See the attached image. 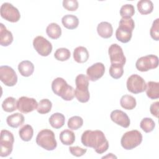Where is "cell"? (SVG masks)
I'll return each instance as SVG.
<instances>
[{
    "mask_svg": "<svg viewBox=\"0 0 159 159\" xmlns=\"http://www.w3.org/2000/svg\"><path fill=\"white\" fill-rule=\"evenodd\" d=\"M78 2L76 0H63V7L69 11H75L78 8Z\"/></svg>",
    "mask_w": 159,
    "mask_h": 159,
    "instance_id": "38",
    "label": "cell"
},
{
    "mask_svg": "<svg viewBox=\"0 0 159 159\" xmlns=\"http://www.w3.org/2000/svg\"><path fill=\"white\" fill-rule=\"evenodd\" d=\"M73 58L75 61L79 63H83L89 58V52L87 48L83 46H79L73 51Z\"/></svg>",
    "mask_w": 159,
    "mask_h": 159,
    "instance_id": "18",
    "label": "cell"
},
{
    "mask_svg": "<svg viewBox=\"0 0 159 159\" xmlns=\"http://www.w3.org/2000/svg\"><path fill=\"white\" fill-rule=\"evenodd\" d=\"M110 117L114 123L122 127L127 128L130 125V120L129 116L121 110H114L112 111Z\"/></svg>",
    "mask_w": 159,
    "mask_h": 159,
    "instance_id": "16",
    "label": "cell"
},
{
    "mask_svg": "<svg viewBox=\"0 0 159 159\" xmlns=\"http://www.w3.org/2000/svg\"><path fill=\"white\" fill-rule=\"evenodd\" d=\"M83 124V119L78 116H73L68 119L67 125L70 129L78 130L81 128Z\"/></svg>",
    "mask_w": 159,
    "mask_h": 159,
    "instance_id": "36",
    "label": "cell"
},
{
    "mask_svg": "<svg viewBox=\"0 0 159 159\" xmlns=\"http://www.w3.org/2000/svg\"><path fill=\"white\" fill-rule=\"evenodd\" d=\"M147 84L140 76L134 74L130 76L127 80V88L128 91L134 94H139L145 91Z\"/></svg>",
    "mask_w": 159,
    "mask_h": 159,
    "instance_id": "9",
    "label": "cell"
},
{
    "mask_svg": "<svg viewBox=\"0 0 159 159\" xmlns=\"http://www.w3.org/2000/svg\"><path fill=\"white\" fill-rule=\"evenodd\" d=\"M151 37L156 41L159 40V19H156L152 24L150 30Z\"/></svg>",
    "mask_w": 159,
    "mask_h": 159,
    "instance_id": "37",
    "label": "cell"
},
{
    "mask_svg": "<svg viewBox=\"0 0 159 159\" xmlns=\"http://www.w3.org/2000/svg\"><path fill=\"white\" fill-rule=\"evenodd\" d=\"M38 103L32 98L22 96L17 101V109L24 114L30 112L37 108Z\"/></svg>",
    "mask_w": 159,
    "mask_h": 159,
    "instance_id": "14",
    "label": "cell"
},
{
    "mask_svg": "<svg viewBox=\"0 0 159 159\" xmlns=\"http://www.w3.org/2000/svg\"><path fill=\"white\" fill-rule=\"evenodd\" d=\"M0 80L7 86H14L17 82V76L12 68L7 65L0 66Z\"/></svg>",
    "mask_w": 159,
    "mask_h": 159,
    "instance_id": "12",
    "label": "cell"
},
{
    "mask_svg": "<svg viewBox=\"0 0 159 159\" xmlns=\"http://www.w3.org/2000/svg\"><path fill=\"white\" fill-rule=\"evenodd\" d=\"M119 12L122 18H131L135 14V8L130 4H124L121 7Z\"/></svg>",
    "mask_w": 159,
    "mask_h": 159,
    "instance_id": "35",
    "label": "cell"
},
{
    "mask_svg": "<svg viewBox=\"0 0 159 159\" xmlns=\"http://www.w3.org/2000/svg\"><path fill=\"white\" fill-rule=\"evenodd\" d=\"M140 128L146 133H149L153 131L155 127V123L153 120L149 117L143 118L140 124Z\"/></svg>",
    "mask_w": 159,
    "mask_h": 159,
    "instance_id": "33",
    "label": "cell"
},
{
    "mask_svg": "<svg viewBox=\"0 0 159 159\" xmlns=\"http://www.w3.org/2000/svg\"><path fill=\"white\" fill-rule=\"evenodd\" d=\"M2 18L11 22H17L20 18L19 10L9 2H4L0 8Z\"/></svg>",
    "mask_w": 159,
    "mask_h": 159,
    "instance_id": "10",
    "label": "cell"
},
{
    "mask_svg": "<svg viewBox=\"0 0 159 159\" xmlns=\"http://www.w3.org/2000/svg\"><path fill=\"white\" fill-rule=\"evenodd\" d=\"M104 65L102 63L98 62L88 68L86 70V75L89 80L91 81H96L104 75Z\"/></svg>",
    "mask_w": 159,
    "mask_h": 159,
    "instance_id": "15",
    "label": "cell"
},
{
    "mask_svg": "<svg viewBox=\"0 0 159 159\" xmlns=\"http://www.w3.org/2000/svg\"><path fill=\"white\" fill-rule=\"evenodd\" d=\"M142 142V135L137 130L125 132L122 137L120 144L125 150H132L139 146Z\"/></svg>",
    "mask_w": 159,
    "mask_h": 159,
    "instance_id": "6",
    "label": "cell"
},
{
    "mask_svg": "<svg viewBox=\"0 0 159 159\" xmlns=\"http://www.w3.org/2000/svg\"><path fill=\"white\" fill-rule=\"evenodd\" d=\"M52 89L55 94L60 96L65 101H71L75 97V89L60 77L53 80Z\"/></svg>",
    "mask_w": 159,
    "mask_h": 159,
    "instance_id": "2",
    "label": "cell"
},
{
    "mask_svg": "<svg viewBox=\"0 0 159 159\" xmlns=\"http://www.w3.org/2000/svg\"><path fill=\"white\" fill-rule=\"evenodd\" d=\"M48 122L53 128L57 129H60L65 124V117L61 113L56 112L50 117Z\"/></svg>",
    "mask_w": 159,
    "mask_h": 159,
    "instance_id": "24",
    "label": "cell"
},
{
    "mask_svg": "<svg viewBox=\"0 0 159 159\" xmlns=\"http://www.w3.org/2000/svg\"><path fill=\"white\" fill-rule=\"evenodd\" d=\"M117 158V157L114 155L112 153H108V155H107L106 156L103 157L102 158Z\"/></svg>",
    "mask_w": 159,
    "mask_h": 159,
    "instance_id": "41",
    "label": "cell"
},
{
    "mask_svg": "<svg viewBox=\"0 0 159 159\" xmlns=\"http://www.w3.org/2000/svg\"><path fill=\"white\" fill-rule=\"evenodd\" d=\"M2 109L7 112H12L17 109V101L13 97L6 98L2 103Z\"/></svg>",
    "mask_w": 159,
    "mask_h": 159,
    "instance_id": "30",
    "label": "cell"
},
{
    "mask_svg": "<svg viewBox=\"0 0 159 159\" xmlns=\"http://www.w3.org/2000/svg\"><path fill=\"white\" fill-rule=\"evenodd\" d=\"M71 53L70 50L66 48H60L56 50L54 53V57L56 60L64 61L70 58Z\"/></svg>",
    "mask_w": 159,
    "mask_h": 159,
    "instance_id": "34",
    "label": "cell"
},
{
    "mask_svg": "<svg viewBox=\"0 0 159 159\" xmlns=\"http://www.w3.org/2000/svg\"><path fill=\"white\" fill-rule=\"evenodd\" d=\"M52 107V102L48 99H43L38 103L37 111L41 114H45L48 113Z\"/></svg>",
    "mask_w": 159,
    "mask_h": 159,
    "instance_id": "31",
    "label": "cell"
},
{
    "mask_svg": "<svg viewBox=\"0 0 159 159\" xmlns=\"http://www.w3.org/2000/svg\"><path fill=\"white\" fill-rule=\"evenodd\" d=\"M61 22L65 28L72 30L78 27L79 24V19L75 15L66 14L62 17Z\"/></svg>",
    "mask_w": 159,
    "mask_h": 159,
    "instance_id": "21",
    "label": "cell"
},
{
    "mask_svg": "<svg viewBox=\"0 0 159 159\" xmlns=\"http://www.w3.org/2000/svg\"><path fill=\"white\" fill-rule=\"evenodd\" d=\"M20 138L25 142L30 141L34 135V130L30 125L25 124L23 125L19 130Z\"/></svg>",
    "mask_w": 159,
    "mask_h": 159,
    "instance_id": "29",
    "label": "cell"
},
{
    "mask_svg": "<svg viewBox=\"0 0 159 159\" xmlns=\"http://www.w3.org/2000/svg\"><path fill=\"white\" fill-rule=\"evenodd\" d=\"M81 140L84 146L94 148L99 154L104 153L109 148V142L101 130H85L82 134Z\"/></svg>",
    "mask_w": 159,
    "mask_h": 159,
    "instance_id": "1",
    "label": "cell"
},
{
    "mask_svg": "<svg viewBox=\"0 0 159 159\" xmlns=\"http://www.w3.org/2000/svg\"><path fill=\"white\" fill-rule=\"evenodd\" d=\"M24 122V116L19 112L12 114L7 116L6 122L7 125L12 128H17Z\"/></svg>",
    "mask_w": 159,
    "mask_h": 159,
    "instance_id": "23",
    "label": "cell"
},
{
    "mask_svg": "<svg viewBox=\"0 0 159 159\" xmlns=\"http://www.w3.org/2000/svg\"><path fill=\"white\" fill-rule=\"evenodd\" d=\"M47 35L52 39H57L61 35V29L57 23H50L46 28Z\"/></svg>",
    "mask_w": 159,
    "mask_h": 159,
    "instance_id": "27",
    "label": "cell"
},
{
    "mask_svg": "<svg viewBox=\"0 0 159 159\" xmlns=\"http://www.w3.org/2000/svg\"><path fill=\"white\" fill-rule=\"evenodd\" d=\"M124 66L119 64H111L109 72L110 76L114 79H119L124 73Z\"/></svg>",
    "mask_w": 159,
    "mask_h": 159,
    "instance_id": "32",
    "label": "cell"
},
{
    "mask_svg": "<svg viewBox=\"0 0 159 159\" xmlns=\"http://www.w3.org/2000/svg\"><path fill=\"white\" fill-rule=\"evenodd\" d=\"M60 140L63 145H70L75 141V135L73 131L65 129L60 132Z\"/></svg>",
    "mask_w": 159,
    "mask_h": 159,
    "instance_id": "28",
    "label": "cell"
},
{
    "mask_svg": "<svg viewBox=\"0 0 159 159\" xmlns=\"http://www.w3.org/2000/svg\"><path fill=\"white\" fill-rule=\"evenodd\" d=\"M69 151L72 155L77 157H80L83 156L86 153L87 149L80 147L78 146H75V147H70Z\"/></svg>",
    "mask_w": 159,
    "mask_h": 159,
    "instance_id": "39",
    "label": "cell"
},
{
    "mask_svg": "<svg viewBox=\"0 0 159 159\" xmlns=\"http://www.w3.org/2000/svg\"><path fill=\"white\" fill-rule=\"evenodd\" d=\"M134 27L135 22L132 18H122L116 32V39L122 43L129 42L132 38Z\"/></svg>",
    "mask_w": 159,
    "mask_h": 159,
    "instance_id": "3",
    "label": "cell"
},
{
    "mask_svg": "<svg viewBox=\"0 0 159 159\" xmlns=\"http://www.w3.org/2000/svg\"><path fill=\"white\" fill-rule=\"evenodd\" d=\"M13 35L2 23L0 24V44L3 47H7L12 43Z\"/></svg>",
    "mask_w": 159,
    "mask_h": 159,
    "instance_id": "17",
    "label": "cell"
},
{
    "mask_svg": "<svg viewBox=\"0 0 159 159\" xmlns=\"http://www.w3.org/2000/svg\"><path fill=\"white\" fill-rule=\"evenodd\" d=\"M14 137L12 132L7 130H2L0 137V156L6 157L9 156L13 149Z\"/></svg>",
    "mask_w": 159,
    "mask_h": 159,
    "instance_id": "7",
    "label": "cell"
},
{
    "mask_svg": "<svg viewBox=\"0 0 159 159\" xmlns=\"http://www.w3.org/2000/svg\"><path fill=\"white\" fill-rule=\"evenodd\" d=\"M33 47L36 52L41 56L47 57L52 51V43L41 35L37 36L33 40Z\"/></svg>",
    "mask_w": 159,
    "mask_h": 159,
    "instance_id": "11",
    "label": "cell"
},
{
    "mask_svg": "<svg viewBox=\"0 0 159 159\" xmlns=\"http://www.w3.org/2000/svg\"><path fill=\"white\" fill-rule=\"evenodd\" d=\"M35 140L39 146L46 150H53L57 146L54 132L48 129L40 130L38 133Z\"/></svg>",
    "mask_w": 159,
    "mask_h": 159,
    "instance_id": "5",
    "label": "cell"
},
{
    "mask_svg": "<svg viewBox=\"0 0 159 159\" xmlns=\"http://www.w3.org/2000/svg\"><path fill=\"white\" fill-rule=\"evenodd\" d=\"M137 7L141 14L147 15L153 11V4L150 0H140L137 2Z\"/></svg>",
    "mask_w": 159,
    "mask_h": 159,
    "instance_id": "25",
    "label": "cell"
},
{
    "mask_svg": "<svg viewBox=\"0 0 159 159\" xmlns=\"http://www.w3.org/2000/svg\"><path fill=\"white\" fill-rule=\"evenodd\" d=\"M120 104L122 108L127 110L134 109L137 104L136 99L131 95L125 94L122 96L120 100Z\"/></svg>",
    "mask_w": 159,
    "mask_h": 159,
    "instance_id": "26",
    "label": "cell"
},
{
    "mask_svg": "<svg viewBox=\"0 0 159 159\" xmlns=\"http://www.w3.org/2000/svg\"><path fill=\"white\" fill-rule=\"evenodd\" d=\"M147 96L151 99H156L159 98V83L148 81L146 87Z\"/></svg>",
    "mask_w": 159,
    "mask_h": 159,
    "instance_id": "22",
    "label": "cell"
},
{
    "mask_svg": "<svg viewBox=\"0 0 159 159\" xmlns=\"http://www.w3.org/2000/svg\"><path fill=\"white\" fill-rule=\"evenodd\" d=\"M18 70L22 76L29 77L34 73V65L29 60H24L19 63Z\"/></svg>",
    "mask_w": 159,
    "mask_h": 159,
    "instance_id": "20",
    "label": "cell"
},
{
    "mask_svg": "<svg viewBox=\"0 0 159 159\" xmlns=\"http://www.w3.org/2000/svg\"><path fill=\"white\" fill-rule=\"evenodd\" d=\"M75 84V96L80 102H87L90 98V94L88 90L89 80L88 77L83 74L78 75L76 77Z\"/></svg>",
    "mask_w": 159,
    "mask_h": 159,
    "instance_id": "4",
    "label": "cell"
},
{
    "mask_svg": "<svg viewBox=\"0 0 159 159\" xmlns=\"http://www.w3.org/2000/svg\"><path fill=\"white\" fill-rule=\"evenodd\" d=\"M158 66V58L155 55H148L139 58L135 63L136 68L142 72L155 69Z\"/></svg>",
    "mask_w": 159,
    "mask_h": 159,
    "instance_id": "8",
    "label": "cell"
},
{
    "mask_svg": "<svg viewBox=\"0 0 159 159\" xmlns=\"http://www.w3.org/2000/svg\"><path fill=\"white\" fill-rule=\"evenodd\" d=\"M158 109H159V102L157 101L153 102L150 107V111L151 114L155 117H158Z\"/></svg>",
    "mask_w": 159,
    "mask_h": 159,
    "instance_id": "40",
    "label": "cell"
},
{
    "mask_svg": "<svg viewBox=\"0 0 159 159\" xmlns=\"http://www.w3.org/2000/svg\"><path fill=\"white\" fill-rule=\"evenodd\" d=\"M108 53L111 64H119L124 66L126 62V58L120 46L117 43L112 44L109 47Z\"/></svg>",
    "mask_w": 159,
    "mask_h": 159,
    "instance_id": "13",
    "label": "cell"
},
{
    "mask_svg": "<svg viewBox=\"0 0 159 159\" xmlns=\"http://www.w3.org/2000/svg\"><path fill=\"white\" fill-rule=\"evenodd\" d=\"M97 32L102 38L109 39L113 34V28L109 22H101L97 26Z\"/></svg>",
    "mask_w": 159,
    "mask_h": 159,
    "instance_id": "19",
    "label": "cell"
}]
</instances>
